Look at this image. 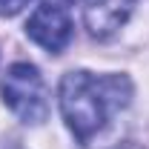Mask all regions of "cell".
Here are the masks:
<instances>
[{
    "label": "cell",
    "mask_w": 149,
    "mask_h": 149,
    "mask_svg": "<svg viewBox=\"0 0 149 149\" xmlns=\"http://www.w3.org/2000/svg\"><path fill=\"white\" fill-rule=\"evenodd\" d=\"M129 97L132 83L126 74H92L80 69L60 80V112L80 143L97 135L115 112L129 103Z\"/></svg>",
    "instance_id": "1"
},
{
    "label": "cell",
    "mask_w": 149,
    "mask_h": 149,
    "mask_svg": "<svg viewBox=\"0 0 149 149\" xmlns=\"http://www.w3.org/2000/svg\"><path fill=\"white\" fill-rule=\"evenodd\" d=\"M3 103L17 115L23 123H40L46 120V89H43V77L32 63H15L6 80H3Z\"/></svg>",
    "instance_id": "2"
},
{
    "label": "cell",
    "mask_w": 149,
    "mask_h": 149,
    "mask_svg": "<svg viewBox=\"0 0 149 149\" xmlns=\"http://www.w3.org/2000/svg\"><path fill=\"white\" fill-rule=\"evenodd\" d=\"M26 35L35 40L37 46L49 49V52H60L69 46L72 40V20L69 12L60 3H40L32 17L26 23Z\"/></svg>",
    "instance_id": "3"
},
{
    "label": "cell",
    "mask_w": 149,
    "mask_h": 149,
    "mask_svg": "<svg viewBox=\"0 0 149 149\" xmlns=\"http://www.w3.org/2000/svg\"><path fill=\"white\" fill-rule=\"evenodd\" d=\"M135 0H89L86 6V26L95 37H106L126 20Z\"/></svg>",
    "instance_id": "4"
},
{
    "label": "cell",
    "mask_w": 149,
    "mask_h": 149,
    "mask_svg": "<svg viewBox=\"0 0 149 149\" xmlns=\"http://www.w3.org/2000/svg\"><path fill=\"white\" fill-rule=\"evenodd\" d=\"M26 3H29V0H0V17H12V15H17Z\"/></svg>",
    "instance_id": "5"
}]
</instances>
